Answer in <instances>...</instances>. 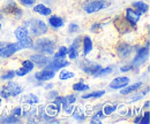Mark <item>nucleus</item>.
Returning <instances> with one entry per match:
<instances>
[{"instance_id": "8", "label": "nucleus", "mask_w": 150, "mask_h": 124, "mask_svg": "<svg viewBox=\"0 0 150 124\" xmlns=\"http://www.w3.org/2000/svg\"><path fill=\"white\" fill-rule=\"evenodd\" d=\"M141 16L142 15L139 12H136L134 8H132V7L126 8V11H125V21L131 25L132 28L136 27V24L139 23Z\"/></svg>"}, {"instance_id": "4", "label": "nucleus", "mask_w": 150, "mask_h": 124, "mask_svg": "<svg viewBox=\"0 0 150 124\" xmlns=\"http://www.w3.org/2000/svg\"><path fill=\"white\" fill-rule=\"evenodd\" d=\"M23 90L24 89L20 85L19 83L13 82V79H12V81H8V83L6 85L0 88V97L4 98V99H9L12 97L15 98L23 92Z\"/></svg>"}, {"instance_id": "7", "label": "nucleus", "mask_w": 150, "mask_h": 124, "mask_svg": "<svg viewBox=\"0 0 150 124\" xmlns=\"http://www.w3.org/2000/svg\"><path fill=\"white\" fill-rule=\"evenodd\" d=\"M81 41H82V38L81 37H77V38H75L74 40L72 41L71 46L67 47V56H68V59L71 61H74V60H76L80 56Z\"/></svg>"}, {"instance_id": "11", "label": "nucleus", "mask_w": 150, "mask_h": 124, "mask_svg": "<svg viewBox=\"0 0 150 124\" xmlns=\"http://www.w3.org/2000/svg\"><path fill=\"white\" fill-rule=\"evenodd\" d=\"M131 83V78L127 77V76H119V77H115L111 81V83L109 84V88L111 90H120L122 88H125L126 85H128Z\"/></svg>"}, {"instance_id": "20", "label": "nucleus", "mask_w": 150, "mask_h": 124, "mask_svg": "<svg viewBox=\"0 0 150 124\" xmlns=\"http://www.w3.org/2000/svg\"><path fill=\"white\" fill-rule=\"evenodd\" d=\"M132 8H134L136 12H139L141 15H144L149 11V5L144 1H134L132 4Z\"/></svg>"}, {"instance_id": "3", "label": "nucleus", "mask_w": 150, "mask_h": 124, "mask_svg": "<svg viewBox=\"0 0 150 124\" xmlns=\"http://www.w3.org/2000/svg\"><path fill=\"white\" fill-rule=\"evenodd\" d=\"M110 6L108 0H86L81 4V8L87 14L98 13Z\"/></svg>"}, {"instance_id": "6", "label": "nucleus", "mask_w": 150, "mask_h": 124, "mask_svg": "<svg viewBox=\"0 0 150 124\" xmlns=\"http://www.w3.org/2000/svg\"><path fill=\"white\" fill-rule=\"evenodd\" d=\"M148 56H149V41H147L146 47L143 46V47H141L140 50L136 51L135 57L133 59V61H132L131 63L132 66H133V69H135V68L144 64V62L147 61Z\"/></svg>"}, {"instance_id": "12", "label": "nucleus", "mask_w": 150, "mask_h": 124, "mask_svg": "<svg viewBox=\"0 0 150 124\" xmlns=\"http://www.w3.org/2000/svg\"><path fill=\"white\" fill-rule=\"evenodd\" d=\"M100 68H102L100 64L95 63V62H93V61H88V60H84L83 63L81 64V69H82V71H83L84 74L89 75V76L95 75Z\"/></svg>"}, {"instance_id": "27", "label": "nucleus", "mask_w": 150, "mask_h": 124, "mask_svg": "<svg viewBox=\"0 0 150 124\" xmlns=\"http://www.w3.org/2000/svg\"><path fill=\"white\" fill-rule=\"evenodd\" d=\"M75 77V74L73 71L71 70H67L65 68H62L60 74H59V79L60 81H68V79H72Z\"/></svg>"}, {"instance_id": "44", "label": "nucleus", "mask_w": 150, "mask_h": 124, "mask_svg": "<svg viewBox=\"0 0 150 124\" xmlns=\"http://www.w3.org/2000/svg\"><path fill=\"white\" fill-rule=\"evenodd\" d=\"M93 116H95V117H97V118H99V120H104L106 116L104 115V113H103V110L102 109H98L97 111H95L94 115Z\"/></svg>"}, {"instance_id": "30", "label": "nucleus", "mask_w": 150, "mask_h": 124, "mask_svg": "<svg viewBox=\"0 0 150 124\" xmlns=\"http://www.w3.org/2000/svg\"><path fill=\"white\" fill-rule=\"evenodd\" d=\"M67 56V47L65 45H61L58 47V51L53 53V57L57 59H65Z\"/></svg>"}, {"instance_id": "22", "label": "nucleus", "mask_w": 150, "mask_h": 124, "mask_svg": "<svg viewBox=\"0 0 150 124\" xmlns=\"http://www.w3.org/2000/svg\"><path fill=\"white\" fill-rule=\"evenodd\" d=\"M72 116H73V118H74L75 121H77V122H84L86 118H87L86 111L82 108H80V107H75L74 111L72 113Z\"/></svg>"}, {"instance_id": "47", "label": "nucleus", "mask_w": 150, "mask_h": 124, "mask_svg": "<svg viewBox=\"0 0 150 124\" xmlns=\"http://www.w3.org/2000/svg\"><path fill=\"white\" fill-rule=\"evenodd\" d=\"M141 117H142V114H137V115H135V117H134L133 122H134L135 124H139V123H140V120H141Z\"/></svg>"}, {"instance_id": "38", "label": "nucleus", "mask_w": 150, "mask_h": 124, "mask_svg": "<svg viewBox=\"0 0 150 124\" xmlns=\"http://www.w3.org/2000/svg\"><path fill=\"white\" fill-rule=\"evenodd\" d=\"M102 23H99V22H95L91 24V27H90V31L93 32V34H98V31H100V29H102Z\"/></svg>"}, {"instance_id": "9", "label": "nucleus", "mask_w": 150, "mask_h": 124, "mask_svg": "<svg viewBox=\"0 0 150 124\" xmlns=\"http://www.w3.org/2000/svg\"><path fill=\"white\" fill-rule=\"evenodd\" d=\"M71 66V61H67L65 59H57V57H53V60H51L44 68L46 69H50V70H53V71H58V70H61L62 68H66Z\"/></svg>"}, {"instance_id": "29", "label": "nucleus", "mask_w": 150, "mask_h": 124, "mask_svg": "<svg viewBox=\"0 0 150 124\" xmlns=\"http://www.w3.org/2000/svg\"><path fill=\"white\" fill-rule=\"evenodd\" d=\"M117 108H118V104H114V105H110V104H106L105 106L103 107V113L106 117L111 116L114 111H117Z\"/></svg>"}, {"instance_id": "31", "label": "nucleus", "mask_w": 150, "mask_h": 124, "mask_svg": "<svg viewBox=\"0 0 150 124\" xmlns=\"http://www.w3.org/2000/svg\"><path fill=\"white\" fill-rule=\"evenodd\" d=\"M14 77H15V71L11 69V70L5 71V72L0 76V81H2V82H8V81H12Z\"/></svg>"}, {"instance_id": "13", "label": "nucleus", "mask_w": 150, "mask_h": 124, "mask_svg": "<svg viewBox=\"0 0 150 124\" xmlns=\"http://www.w3.org/2000/svg\"><path fill=\"white\" fill-rule=\"evenodd\" d=\"M29 59L34 62V64H35V66H38V67H45V66L51 61V59L49 57V55L43 54V53L31 54Z\"/></svg>"}, {"instance_id": "26", "label": "nucleus", "mask_w": 150, "mask_h": 124, "mask_svg": "<svg viewBox=\"0 0 150 124\" xmlns=\"http://www.w3.org/2000/svg\"><path fill=\"white\" fill-rule=\"evenodd\" d=\"M22 102L29 104V105H37L38 102H39V99H38V97L36 94L30 93V94H27V95H24L22 98Z\"/></svg>"}, {"instance_id": "46", "label": "nucleus", "mask_w": 150, "mask_h": 124, "mask_svg": "<svg viewBox=\"0 0 150 124\" xmlns=\"http://www.w3.org/2000/svg\"><path fill=\"white\" fill-rule=\"evenodd\" d=\"M90 123H91V124H95V123L100 124V123H102V120H99V118H97V117H95V116H93V115H91V120H90Z\"/></svg>"}, {"instance_id": "49", "label": "nucleus", "mask_w": 150, "mask_h": 124, "mask_svg": "<svg viewBox=\"0 0 150 124\" xmlns=\"http://www.w3.org/2000/svg\"><path fill=\"white\" fill-rule=\"evenodd\" d=\"M46 90H51L53 89V84H49V85H46V88H45Z\"/></svg>"}, {"instance_id": "40", "label": "nucleus", "mask_w": 150, "mask_h": 124, "mask_svg": "<svg viewBox=\"0 0 150 124\" xmlns=\"http://www.w3.org/2000/svg\"><path fill=\"white\" fill-rule=\"evenodd\" d=\"M117 110H118V113H119L120 116H125V115H127L128 108H127V106H125V105H118Z\"/></svg>"}, {"instance_id": "17", "label": "nucleus", "mask_w": 150, "mask_h": 124, "mask_svg": "<svg viewBox=\"0 0 150 124\" xmlns=\"http://www.w3.org/2000/svg\"><path fill=\"white\" fill-rule=\"evenodd\" d=\"M33 11L40 16H50L52 14V9L47 6H45L44 4H37V5L33 6Z\"/></svg>"}, {"instance_id": "24", "label": "nucleus", "mask_w": 150, "mask_h": 124, "mask_svg": "<svg viewBox=\"0 0 150 124\" xmlns=\"http://www.w3.org/2000/svg\"><path fill=\"white\" fill-rule=\"evenodd\" d=\"M14 36H15V38H16L18 40H21V39H23L24 37L29 36V30H28L24 25L18 27V28L14 30Z\"/></svg>"}, {"instance_id": "2", "label": "nucleus", "mask_w": 150, "mask_h": 124, "mask_svg": "<svg viewBox=\"0 0 150 124\" xmlns=\"http://www.w3.org/2000/svg\"><path fill=\"white\" fill-rule=\"evenodd\" d=\"M24 27L31 32V35L34 37H42L49 32L47 24L43 20H39V18H33V20L25 21Z\"/></svg>"}, {"instance_id": "14", "label": "nucleus", "mask_w": 150, "mask_h": 124, "mask_svg": "<svg viewBox=\"0 0 150 124\" xmlns=\"http://www.w3.org/2000/svg\"><path fill=\"white\" fill-rule=\"evenodd\" d=\"M56 76V71L50 70V69H46L44 68L43 70H39L35 74V78L39 81V82H47V81H51Z\"/></svg>"}, {"instance_id": "21", "label": "nucleus", "mask_w": 150, "mask_h": 124, "mask_svg": "<svg viewBox=\"0 0 150 124\" xmlns=\"http://www.w3.org/2000/svg\"><path fill=\"white\" fill-rule=\"evenodd\" d=\"M60 111H61V106L57 105V104H54V102H52V104L45 106V113H46L49 116H51V117H56V116H58Z\"/></svg>"}, {"instance_id": "25", "label": "nucleus", "mask_w": 150, "mask_h": 124, "mask_svg": "<svg viewBox=\"0 0 150 124\" xmlns=\"http://www.w3.org/2000/svg\"><path fill=\"white\" fill-rule=\"evenodd\" d=\"M72 89H73L74 92H84V91H88V90L90 89V86L88 84H84L83 79H80V82L73 84Z\"/></svg>"}, {"instance_id": "48", "label": "nucleus", "mask_w": 150, "mask_h": 124, "mask_svg": "<svg viewBox=\"0 0 150 124\" xmlns=\"http://www.w3.org/2000/svg\"><path fill=\"white\" fill-rule=\"evenodd\" d=\"M149 100H147L146 102H144V105H143V109H146V110H148L149 109Z\"/></svg>"}, {"instance_id": "35", "label": "nucleus", "mask_w": 150, "mask_h": 124, "mask_svg": "<svg viewBox=\"0 0 150 124\" xmlns=\"http://www.w3.org/2000/svg\"><path fill=\"white\" fill-rule=\"evenodd\" d=\"M21 64H22V67H24V68H27L28 70H34V68H35V64H34V62L30 60V59H28V60H22L21 61Z\"/></svg>"}, {"instance_id": "10", "label": "nucleus", "mask_w": 150, "mask_h": 124, "mask_svg": "<svg viewBox=\"0 0 150 124\" xmlns=\"http://www.w3.org/2000/svg\"><path fill=\"white\" fill-rule=\"evenodd\" d=\"M115 52H117V55L120 59L125 60V59H128L132 54H133L134 47L132 45H129L128 43H121V44H119L117 46V51Z\"/></svg>"}, {"instance_id": "50", "label": "nucleus", "mask_w": 150, "mask_h": 124, "mask_svg": "<svg viewBox=\"0 0 150 124\" xmlns=\"http://www.w3.org/2000/svg\"><path fill=\"white\" fill-rule=\"evenodd\" d=\"M2 29V24H1V22H0V30Z\"/></svg>"}, {"instance_id": "5", "label": "nucleus", "mask_w": 150, "mask_h": 124, "mask_svg": "<svg viewBox=\"0 0 150 124\" xmlns=\"http://www.w3.org/2000/svg\"><path fill=\"white\" fill-rule=\"evenodd\" d=\"M22 50H24V46L22 45V43L20 40L15 41V43L4 44L0 47V57L1 59H8V57L13 56L15 53H18Z\"/></svg>"}, {"instance_id": "19", "label": "nucleus", "mask_w": 150, "mask_h": 124, "mask_svg": "<svg viewBox=\"0 0 150 124\" xmlns=\"http://www.w3.org/2000/svg\"><path fill=\"white\" fill-rule=\"evenodd\" d=\"M49 24L51 28L53 29H60L65 25V22H64V18L58 16V15H50L49 16Z\"/></svg>"}, {"instance_id": "45", "label": "nucleus", "mask_w": 150, "mask_h": 124, "mask_svg": "<svg viewBox=\"0 0 150 124\" xmlns=\"http://www.w3.org/2000/svg\"><path fill=\"white\" fill-rule=\"evenodd\" d=\"M133 69V66L132 64H126V66H122L121 68H120V71L121 72H128V71H131Z\"/></svg>"}, {"instance_id": "41", "label": "nucleus", "mask_w": 150, "mask_h": 124, "mask_svg": "<svg viewBox=\"0 0 150 124\" xmlns=\"http://www.w3.org/2000/svg\"><path fill=\"white\" fill-rule=\"evenodd\" d=\"M139 124H149V111L148 110H146L144 114H142V117Z\"/></svg>"}, {"instance_id": "28", "label": "nucleus", "mask_w": 150, "mask_h": 124, "mask_svg": "<svg viewBox=\"0 0 150 124\" xmlns=\"http://www.w3.org/2000/svg\"><path fill=\"white\" fill-rule=\"evenodd\" d=\"M113 72V68L112 67H106V68H100L99 70L97 71L95 75H93L94 78H102V77H105L110 74Z\"/></svg>"}, {"instance_id": "32", "label": "nucleus", "mask_w": 150, "mask_h": 124, "mask_svg": "<svg viewBox=\"0 0 150 124\" xmlns=\"http://www.w3.org/2000/svg\"><path fill=\"white\" fill-rule=\"evenodd\" d=\"M148 91H149V88H147V89H146V91L137 92V93H136V94H134L132 98H129L127 101H128V102H135V101H139L140 99H142V98H143V97L147 94V92H148Z\"/></svg>"}, {"instance_id": "51", "label": "nucleus", "mask_w": 150, "mask_h": 124, "mask_svg": "<svg viewBox=\"0 0 150 124\" xmlns=\"http://www.w3.org/2000/svg\"><path fill=\"white\" fill-rule=\"evenodd\" d=\"M1 102H2V99H1V97H0V105H1Z\"/></svg>"}, {"instance_id": "16", "label": "nucleus", "mask_w": 150, "mask_h": 124, "mask_svg": "<svg viewBox=\"0 0 150 124\" xmlns=\"http://www.w3.org/2000/svg\"><path fill=\"white\" fill-rule=\"evenodd\" d=\"M81 43H82V53H83V56H88L89 54L93 52V50H94L93 39L88 35H86L83 36Z\"/></svg>"}, {"instance_id": "39", "label": "nucleus", "mask_w": 150, "mask_h": 124, "mask_svg": "<svg viewBox=\"0 0 150 124\" xmlns=\"http://www.w3.org/2000/svg\"><path fill=\"white\" fill-rule=\"evenodd\" d=\"M68 31H69V34H76V32H79L80 31V25L77 23H69Z\"/></svg>"}, {"instance_id": "23", "label": "nucleus", "mask_w": 150, "mask_h": 124, "mask_svg": "<svg viewBox=\"0 0 150 124\" xmlns=\"http://www.w3.org/2000/svg\"><path fill=\"white\" fill-rule=\"evenodd\" d=\"M105 95V91L104 90H99V91H94V92H89V93H86L83 94L81 98L83 100H88V99H99Z\"/></svg>"}, {"instance_id": "33", "label": "nucleus", "mask_w": 150, "mask_h": 124, "mask_svg": "<svg viewBox=\"0 0 150 124\" xmlns=\"http://www.w3.org/2000/svg\"><path fill=\"white\" fill-rule=\"evenodd\" d=\"M20 41L22 43V45L24 46V48H33L34 39H33V37H31L30 35L27 36V37H24V38H23V39H21Z\"/></svg>"}, {"instance_id": "36", "label": "nucleus", "mask_w": 150, "mask_h": 124, "mask_svg": "<svg viewBox=\"0 0 150 124\" xmlns=\"http://www.w3.org/2000/svg\"><path fill=\"white\" fill-rule=\"evenodd\" d=\"M74 104H68V105H65V106H62V110H64V113L67 115V116H71L72 115V113L74 111L75 109Z\"/></svg>"}, {"instance_id": "18", "label": "nucleus", "mask_w": 150, "mask_h": 124, "mask_svg": "<svg viewBox=\"0 0 150 124\" xmlns=\"http://www.w3.org/2000/svg\"><path fill=\"white\" fill-rule=\"evenodd\" d=\"M142 85H143L142 82H136V83L131 84V85L128 84V85H126L125 88L120 89V94H121V95H128V94H131L133 92L139 91L140 88H142Z\"/></svg>"}, {"instance_id": "15", "label": "nucleus", "mask_w": 150, "mask_h": 124, "mask_svg": "<svg viewBox=\"0 0 150 124\" xmlns=\"http://www.w3.org/2000/svg\"><path fill=\"white\" fill-rule=\"evenodd\" d=\"M4 12H5L6 14H8V15L14 16L15 18H20L22 16V11H21V8H19L18 5H16L15 2H13V1H9V4L6 5V7L4 8Z\"/></svg>"}, {"instance_id": "34", "label": "nucleus", "mask_w": 150, "mask_h": 124, "mask_svg": "<svg viewBox=\"0 0 150 124\" xmlns=\"http://www.w3.org/2000/svg\"><path fill=\"white\" fill-rule=\"evenodd\" d=\"M0 121H1L2 123H19L20 117H15V116H13V115L11 114V115H8V116L2 117Z\"/></svg>"}, {"instance_id": "43", "label": "nucleus", "mask_w": 150, "mask_h": 124, "mask_svg": "<svg viewBox=\"0 0 150 124\" xmlns=\"http://www.w3.org/2000/svg\"><path fill=\"white\" fill-rule=\"evenodd\" d=\"M12 115L15 116V117H21L22 116V107H14L13 110H12Z\"/></svg>"}, {"instance_id": "1", "label": "nucleus", "mask_w": 150, "mask_h": 124, "mask_svg": "<svg viewBox=\"0 0 150 124\" xmlns=\"http://www.w3.org/2000/svg\"><path fill=\"white\" fill-rule=\"evenodd\" d=\"M56 41L50 39V38H40L38 37L34 41L33 45V50L37 51L38 53L46 54V55H53L56 52Z\"/></svg>"}, {"instance_id": "37", "label": "nucleus", "mask_w": 150, "mask_h": 124, "mask_svg": "<svg viewBox=\"0 0 150 124\" xmlns=\"http://www.w3.org/2000/svg\"><path fill=\"white\" fill-rule=\"evenodd\" d=\"M15 76H19V77H24V76H27L30 70H28L27 68H24V67H20V68H16L15 69Z\"/></svg>"}, {"instance_id": "42", "label": "nucleus", "mask_w": 150, "mask_h": 124, "mask_svg": "<svg viewBox=\"0 0 150 124\" xmlns=\"http://www.w3.org/2000/svg\"><path fill=\"white\" fill-rule=\"evenodd\" d=\"M20 4L24 7H33L36 4V0H19Z\"/></svg>"}]
</instances>
